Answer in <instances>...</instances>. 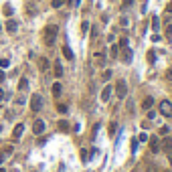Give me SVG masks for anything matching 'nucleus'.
<instances>
[{
	"mask_svg": "<svg viewBox=\"0 0 172 172\" xmlns=\"http://www.w3.org/2000/svg\"><path fill=\"white\" fill-rule=\"evenodd\" d=\"M4 79H6V75H4V71H2V69H0V83H2Z\"/></svg>",
	"mask_w": 172,
	"mask_h": 172,
	"instance_id": "obj_35",
	"label": "nucleus"
},
{
	"mask_svg": "<svg viewBox=\"0 0 172 172\" xmlns=\"http://www.w3.org/2000/svg\"><path fill=\"white\" fill-rule=\"evenodd\" d=\"M158 27H160V22H158V18L154 16V18H152V28H154V31H158Z\"/></svg>",
	"mask_w": 172,
	"mask_h": 172,
	"instance_id": "obj_28",
	"label": "nucleus"
},
{
	"mask_svg": "<svg viewBox=\"0 0 172 172\" xmlns=\"http://www.w3.org/2000/svg\"><path fill=\"white\" fill-rule=\"evenodd\" d=\"M119 47H122V49H126V47H128V39H122V41H119Z\"/></svg>",
	"mask_w": 172,
	"mask_h": 172,
	"instance_id": "obj_31",
	"label": "nucleus"
},
{
	"mask_svg": "<svg viewBox=\"0 0 172 172\" xmlns=\"http://www.w3.org/2000/svg\"><path fill=\"white\" fill-rule=\"evenodd\" d=\"M8 65H10V61H8L6 57H2V59H0V69H6Z\"/></svg>",
	"mask_w": 172,
	"mask_h": 172,
	"instance_id": "obj_22",
	"label": "nucleus"
},
{
	"mask_svg": "<svg viewBox=\"0 0 172 172\" xmlns=\"http://www.w3.org/2000/svg\"><path fill=\"white\" fill-rule=\"evenodd\" d=\"M59 130H61V132H67V130H69V124H67V119H61V122H59Z\"/></svg>",
	"mask_w": 172,
	"mask_h": 172,
	"instance_id": "obj_19",
	"label": "nucleus"
},
{
	"mask_svg": "<svg viewBox=\"0 0 172 172\" xmlns=\"http://www.w3.org/2000/svg\"><path fill=\"white\" fill-rule=\"evenodd\" d=\"M166 77H168V79H172V67L168 69V73H166Z\"/></svg>",
	"mask_w": 172,
	"mask_h": 172,
	"instance_id": "obj_36",
	"label": "nucleus"
},
{
	"mask_svg": "<svg viewBox=\"0 0 172 172\" xmlns=\"http://www.w3.org/2000/svg\"><path fill=\"white\" fill-rule=\"evenodd\" d=\"M156 118V112H152V109H148V119H154Z\"/></svg>",
	"mask_w": 172,
	"mask_h": 172,
	"instance_id": "obj_32",
	"label": "nucleus"
},
{
	"mask_svg": "<svg viewBox=\"0 0 172 172\" xmlns=\"http://www.w3.org/2000/svg\"><path fill=\"white\" fill-rule=\"evenodd\" d=\"M164 172H170V170H164Z\"/></svg>",
	"mask_w": 172,
	"mask_h": 172,
	"instance_id": "obj_41",
	"label": "nucleus"
},
{
	"mask_svg": "<svg viewBox=\"0 0 172 172\" xmlns=\"http://www.w3.org/2000/svg\"><path fill=\"white\" fill-rule=\"evenodd\" d=\"M150 150L152 152H160V140L158 138H150Z\"/></svg>",
	"mask_w": 172,
	"mask_h": 172,
	"instance_id": "obj_8",
	"label": "nucleus"
},
{
	"mask_svg": "<svg viewBox=\"0 0 172 172\" xmlns=\"http://www.w3.org/2000/svg\"><path fill=\"white\" fill-rule=\"evenodd\" d=\"M53 71H55V75H57V77H61V75H63V67H61L59 61H57V63L53 65Z\"/></svg>",
	"mask_w": 172,
	"mask_h": 172,
	"instance_id": "obj_13",
	"label": "nucleus"
},
{
	"mask_svg": "<svg viewBox=\"0 0 172 172\" xmlns=\"http://www.w3.org/2000/svg\"><path fill=\"white\" fill-rule=\"evenodd\" d=\"M33 132L37 134V136H41V134L45 132V122H43V119H37L33 124Z\"/></svg>",
	"mask_w": 172,
	"mask_h": 172,
	"instance_id": "obj_5",
	"label": "nucleus"
},
{
	"mask_svg": "<svg viewBox=\"0 0 172 172\" xmlns=\"http://www.w3.org/2000/svg\"><path fill=\"white\" fill-rule=\"evenodd\" d=\"M0 172H6V170H4V168H0Z\"/></svg>",
	"mask_w": 172,
	"mask_h": 172,
	"instance_id": "obj_39",
	"label": "nucleus"
},
{
	"mask_svg": "<svg viewBox=\"0 0 172 172\" xmlns=\"http://www.w3.org/2000/svg\"><path fill=\"white\" fill-rule=\"evenodd\" d=\"M41 107H43V97H41L39 93H34L33 97H31V109L37 113V112H41Z\"/></svg>",
	"mask_w": 172,
	"mask_h": 172,
	"instance_id": "obj_3",
	"label": "nucleus"
},
{
	"mask_svg": "<svg viewBox=\"0 0 172 172\" xmlns=\"http://www.w3.org/2000/svg\"><path fill=\"white\" fill-rule=\"evenodd\" d=\"M12 12H14V8L6 4V6H4V14H6V16H12Z\"/></svg>",
	"mask_w": 172,
	"mask_h": 172,
	"instance_id": "obj_25",
	"label": "nucleus"
},
{
	"mask_svg": "<svg viewBox=\"0 0 172 172\" xmlns=\"http://www.w3.org/2000/svg\"><path fill=\"white\" fill-rule=\"evenodd\" d=\"M118 51H119V47H118V45H112V49H109V55H112L113 59L118 57Z\"/></svg>",
	"mask_w": 172,
	"mask_h": 172,
	"instance_id": "obj_21",
	"label": "nucleus"
},
{
	"mask_svg": "<svg viewBox=\"0 0 172 172\" xmlns=\"http://www.w3.org/2000/svg\"><path fill=\"white\" fill-rule=\"evenodd\" d=\"M27 87H28V79H27V77H22V79L18 81V91H24Z\"/></svg>",
	"mask_w": 172,
	"mask_h": 172,
	"instance_id": "obj_14",
	"label": "nucleus"
},
{
	"mask_svg": "<svg viewBox=\"0 0 172 172\" xmlns=\"http://www.w3.org/2000/svg\"><path fill=\"white\" fill-rule=\"evenodd\" d=\"M4 99V91H2V89H0V101Z\"/></svg>",
	"mask_w": 172,
	"mask_h": 172,
	"instance_id": "obj_38",
	"label": "nucleus"
},
{
	"mask_svg": "<svg viewBox=\"0 0 172 172\" xmlns=\"http://www.w3.org/2000/svg\"><path fill=\"white\" fill-rule=\"evenodd\" d=\"M166 10H168V12H172V0H170V4L166 6Z\"/></svg>",
	"mask_w": 172,
	"mask_h": 172,
	"instance_id": "obj_37",
	"label": "nucleus"
},
{
	"mask_svg": "<svg viewBox=\"0 0 172 172\" xmlns=\"http://www.w3.org/2000/svg\"><path fill=\"white\" fill-rule=\"evenodd\" d=\"M63 55H65V59H69V61H73V51L69 49V47H63Z\"/></svg>",
	"mask_w": 172,
	"mask_h": 172,
	"instance_id": "obj_15",
	"label": "nucleus"
},
{
	"mask_svg": "<svg viewBox=\"0 0 172 172\" xmlns=\"http://www.w3.org/2000/svg\"><path fill=\"white\" fill-rule=\"evenodd\" d=\"M148 63H156V51H148Z\"/></svg>",
	"mask_w": 172,
	"mask_h": 172,
	"instance_id": "obj_18",
	"label": "nucleus"
},
{
	"mask_svg": "<svg viewBox=\"0 0 172 172\" xmlns=\"http://www.w3.org/2000/svg\"><path fill=\"white\" fill-rule=\"evenodd\" d=\"M57 33H59V28H57V24H47L45 31H43V37H45V43L49 47L55 43V39H57Z\"/></svg>",
	"mask_w": 172,
	"mask_h": 172,
	"instance_id": "obj_1",
	"label": "nucleus"
},
{
	"mask_svg": "<svg viewBox=\"0 0 172 172\" xmlns=\"http://www.w3.org/2000/svg\"><path fill=\"white\" fill-rule=\"evenodd\" d=\"M39 69L41 71H47V69H49V61H47L45 57H41L39 59Z\"/></svg>",
	"mask_w": 172,
	"mask_h": 172,
	"instance_id": "obj_12",
	"label": "nucleus"
},
{
	"mask_svg": "<svg viewBox=\"0 0 172 172\" xmlns=\"http://www.w3.org/2000/svg\"><path fill=\"white\" fill-rule=\"evenodd\" d=\"M124 61H126V63H130V61H132V51H130V49H124Z\"/></svg>",
	"mask_w": 172,
	"mask_h": 172,
	"instance_id": "obj_17",
	"label": "nucleus"
},
{
	"mask_svg": "<svg viewBox=\"0 0 172 172\" xmlns=\"http://www.w3.org/2000/svg\"><path fill=\"white\" fill-rule=\"evenodd\" d=\"M4 160H6V152H0V164H2Z\"/></svg>",
	"mask_w": 172,
	"mask_h": 172,
	"instance_id": "obj_34",
	"label": "nucleus"
},
{
	"mask_svg": "<svg viewBox=\"0 0 172 172\" xmlns=\"http://www.w3.org/2000/svg\"><path fill=\"white\" fill-rule=\"evenodd\" d=\"M152 105H154V97H150V95H148V97H144L142 107H144V109H152Z\"/></svg>",
	"mask_w": 172,
	"mask_h": 172,
	"instance_id": "obj_9",
	"label": "nucleus"
},
{
	"mask_svg": "<svg viewBox=\"0 0 172 172\" xmlns=\"http://www.w3.org/2000/svg\"><path fill=\"white\" fill-rule=\"evenodd\" d=\"M95 61H97L99 65H103V63H105V55H103V53H97V55H95Z\"/></svg>",
	"mask_w": 172,
	"mask_h": 172,
	"instance_id": "obj_20",
	"label": "nucleus"
},
{
	"mask_svg": "<svg viewBox=\"0 0 172 172\" xmlns=\"http://www.w3.org/2000/svg\"><path fill=\"white\" fill-rule=\"evenodd\" d=\"M22 132H24V124H16V126H14V130H12V138H14V140H20Z\"/></svg>",
	"mask_w": 172,
	"mask_h": 172,
	"instance_id": "obj_7",
	"label": "nucleus"
},
{
	"mask_svg": "<svg viewBox=\"0 0 172 172\" xmlns=\"http://www.w3.org/2000/svg\"><path fill=\"white\" fill-rule=\"evenodd\" d=\"M51 6H53V8H61V6H63V0H53Z\"/></svg>",
	"mask_w": 172,
	"mask_h": 172,
	"instance_id": "obj_26",
	"label": "nucleus"
},
{
	"mask_svg": "<svg viewBox=\"0 0 172 172\" xmlns=\"http://www.w3.org/2000/svg\"><path fill=\"white\" fill-rule=\"evenodd\" d=\"M16 28H18L16 20H8V22H6V31H8V33H16Z\"/></svg>",
	"mask_w": 172,
	"mask_h": 172,
	"instance_id": "obj_10",
	"label": "nucleus"
},
{
	"mask_svg": "<svg viewBox=\"0 0 172 172\" xmlns=\"http://www.w3.org/2000/svg\"><path fill=\"white\" fill-rule=\"evenodd\" d=\"M160 113L166 115V118H170V115H172V103L168 99H162V101H160Z\"/></svg>",
	"mask_w": 172,
	"mask_h": 172,
	"instance_id": "obj_4",
	"label": "nucleus"
},
{
	"mask_svg": "<svg viewBox=\"0 0 172 172\" xmlns=\"http://www.w3.org/2000/svg\"><path fill=\"white\" fill-rule=\"evenodd\" d=\"M61 91H63V87H61V83H53V95L55 97H59Z\"/></svg>",
	"mask_w": 172,
	"mask_h": 172,
	"instance_id": "obj_16",
	"label": "nucleus"
},
{
	"mask_svg": "<svg viewBox=\"0 0 172 172\" xmlns=\"http://www.w3.org/2000/svg\"><path fill=\"white\" fill-rule=\"evenodd\" d=\"M0 31H2V27H0Z\"/></svg>",
	"mask_w": 172,
	"mask_h": 172,
	"instance_id": "obj_42",
	"label": "nucleus"
},
{
	"mask_svg": "<svg viewBox=\"0 0 172 172\" xmlns=\"http://www.w3.org/2000/svg\"><path fill=\"white\" fill-rule=\"evenodd\" d=\"M115 130H118V124L113 122V124H109V136H113L115 134Z\"/></svg>",
	"mask_w": 172,
	"mask_h": 172,
	"instance_id": "obj_27",
	"label": "nucleus"
},
{
	"mask_svg": "<svg viewBox=\"0 0 172 172\" xmlns=\"http://www.w3.org/2000/svg\"><path fill=\"white\" fill-rule=\"evenodd\" d=\"M112 91H113V85H105L103 87V91H101V101H109Z\"/></svg>",
	"mask_w": 172,
	"mask_h": 172,
	"instance_id": "obj_6",
	"label": "nucleus"
},
{
	"mask_svg": "<svg viewBox=\"0 0 172 172\" xmlns=\"http://www.w3.org/2000/svg\"><path fill=\"white\" fill-rule=\"evenodd\" d=\"M132 4H134V0H124V2H122V6H124V8L132 6Z\"/></svg>",
	"mask_w": 172,
	"mask_h": 172,
	"instance_id": "obj_30",
	"label": "nucleus"
},
{
	"mask_svg": "<svg viewBox=\"0 0 172 172\" xmlns=\"http://www.w3.org/2000/svg\"><path fill=\"white\" fill-rule=\"evenodd\" d=\"M63 2H71V0H63Z\"/></svg>",
	"mask_w": 172,
	"mask_h": 172,
	"instance_id": "obj_40",
	"label": "nucleus"
},
{
	"mask_svg": "<svg viewBox=\"0 0 172 172\" xmlns=\"http://www.w3.org/2000/svg\"><path fill=\"white\" fill-rule=\"evenodd\" d=\"M166 39L172 43V24H168V27H166Z\"/></svg>",
	"mask_w": 172,
	"mask_h": 172,
	"instance_id": "obj_23",
	"label": "nucleus"
},
{
	"mask_svg": "<svg viewBox=\"0 0 172 172\" xmlns=\"http://www.w3.org/2000/svg\"><path fill=\"white\" fill-rule=\"evenodd\" d=\"M87 158H89V154H87L85 150H81V160H87Z\"/></svg>",
	"mask_w": 172,
	"mask_h": 172,
	"instance_id": "obj_33",
	"label": "nucleus"
},
{
	"mask_svg": "<svg viewBox=\"0 0 172 172\" xmlns=\"http://www.w3.org/2000/svg\"><path fill=\"white\" fill-rule=\"evenodd\" d=\"M115 93H118L119 99H124V97L128 95V83H126L124 79H119L118 83H115Z\"/></svg>",
	"mask_w": 172,
	"mask_h": 172,
	"instance_id": "obj_2",
	"label": "nucleus"
},
{
	"mask_svg": "<svg viewBox=\"0 0 172 172\" xmlns=\"http://www.w3.org/2000/svg\"><path fill=\"white\" fill-rule=\"evenodd\" d=\"M162 150H164V152H170L172 150V140L170 138H166L164 142H162Z\"/></svg>",
	"mask_w": 172,
	"mask_h": 172,
	"instance_id": "obj_11",
	"label": "nucleus"
},
{
	"mask_svg": "<svg viewBox=\"0 0 172 172\" xmlns=\"http://www.w3.org/2000/svg\"><path fill=\"white\" fill-rule=\"evenodd\" d=\"M57 112L59 113H67V105L65 103H57Z\"/></svg>",
	"mask_w": 172,
	"mask_h": 172,
	"instance_id": "obj_24",
	"label": "nucleus"
},
{
	"mask_svg": "<svg viewBox=\"0 0 172 172\" xmlns=\"http://www.w3.org/2000/svg\"><path fill=\"white\" fill-rule=\"evenodd\" d=\"M81 31H83V33H87V31H89V22H81Z\"/></svg>",
	"mask_w": 172,
	"mask_h": 172,
	"instance_id": "obj_29",
	"label": "nucleus"
}]
</instances>
